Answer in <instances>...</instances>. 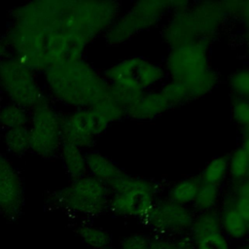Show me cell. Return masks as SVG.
<instances>
[{
	"instance_id": "6da1fadb",
	"label": "cell",
	"mask_w": 249,
	"mask_h": 249,
	"mask_svg": "<svg viewBox=\"0 0 249 249\" xmlns=\"http://www.w3.org/2000/svg\"><path fill=\"white\" fill-rule=\"evenodd\" d=\"M51 96L74 109L94 106L109 94V84L83 57L57 62L44 70Z\"/></svg>"
},
{
	"instance_id": "7a4b0ae2",
	"label": "cell",
	"mask_w": 249,
	"mask_h": 249,
	"mask_svg": "<svg viewBox=\"0 0 249 249\" xmlns=\"http://www.w3.org/2000/svg\"><path fill=\"white\" fill-rule=\"evenodd\" d=\"M208 43L199 39L170 48L165 58L166 76L187 88L190 100L206 95L218 83V75L209 64Z\"/></svg>"
},
{
	"instance_id": "3957f363",
	"label": "cell",
	"mask_w": 249,
	"mask_h": 249,
	"mask_svg": "<svg viewBox=\"0 0 249 249\" xmlns=\"http://www.w3.org/2000/svg\"><path fill=\"white\" fill-rule=\"evenodd\" d=\"M108 187L109 210L122 217L143 220L158 199V184L144 177L123 172Z\"/></svg>"
},
{
	"instance_id": "277c9868",
	"label": "cell",
	"mask_w": 249,
	"mask_h": 249,
	"mask_svg": "<svg viewBox=\"0 0 249 249\" xmlns=\"http://www.w3.org/2000/svg\"><path fill=\"white\" fill-rule=\"evenodd\" d=\"M109 187L87 174L56 191L53 201L62 209L82 217H94L109 209Z\"/></svg>"
},
{
	"instance_id": "5b68a950",
	"label": "cell",
	"mask_w": 249,
	"mask_h": 249,
	"mask_svg": "<svg viewBox=\"0 0 249 249\" xmlns=\"http://www.w3.org/2000/svg\"><path fill=\"white\" fill-rule=\"evenodd\" d=\"M170 11V1L142 0L134 2L124 13L119 15L104 33L110 45H120L140 32L157 25Z\"/></svg>"
},
{
	"instance_id": "8992f818",
	"label": "cell",
	"mask_w": 249,
	"mask_h": 249,
	"mask_svg": "<svg viewBox=\"0 0 249 249\" xmlns=\"http://www.w3.org/2000/svg\"><path fill=\"white\" fill-rule=\"evenodd\" d=\"M0 90L11 103L29 112L47 98L35 71L12 55L0 61Z\"/></svg>"
},
{
	"instance_id": "52a82bcc",
	"label": "cell",
	"mask_w": 249,
	"mask_h": 249,
	"mask_svg": "<svg viewBox=\"0 0 249 249\" xmlns=\"http://www.w3.org/2000/svg\"><path fill=\"white\" fill-rule=\"evenodd\" d=\"M30 151L50 159L59 153L62 145L61 115L46 98L30 111L28 124Z\"/></svg>"
},
{
	"instance_id": "ba28073f",
	"label": "cell",
	"mask_w": 249,
	"mask_h": 249,
	"mask_svg": "<svg viewBox=\"0 0 249 249\" xmlns=\"http://www.w3.org/2000/svg\"><path fill=\"white\" fill-rule=\"evenodd\" d=\"M3 40L12 56L33 71H44L48 67L47 34L43 31L12 22Z\"/></svg>"
},
{
	"instance_id": "9c48e42d",
	"label": "cell",
	"mask_w": 249,
	"mask_h": 249,
	"mask_svg": "<svg viewBox=\"0 0 249 249\" xmlns=\"http://www.w3.org/2000/svg\"><path fill=\"white\" fill-rule=\"evenodd\" d=\"M195 214L190 206L176 203L170 199H157L143 219L145 225L155 235L177 237L188 234Z\"/></svg>"
},
{
	"instance_id": "30bf717a",
	"label": "cell",
	"mask_w": 249,
	"mask_h": 249,
	"mask_svg": "<svg viewBox=\"0 0 249 249\" xmlns=\"http://www.w3.org/2000/svg\"><path fill=\"white\" fill-rule=\"evenodd\" d=\"M109 125L92 107L74 109L61 115L62 142L89 150Z\"/></svg>"
},
{
	"instance_id": "8fae6325",
	"label": "cell",
	"mask_w": 249,
	"mask_h": 249,
	"mask_svg": "<svg viewBox=\"0 0 249 249\" xmlns=\"http://www.w3.org/2000/svg\"><path fill=\"white\" fill-rule=\"evenodd\" d=\"M23 201L22 181L10 159L0 152V214L7 217L17 216Z\"/></svg>"
},
{
	"instance_id": "7c38bea8",
	"label": "cell",
	"mask_w": 249,
	"mask_h": 249,
	"mask_svg": "<svg viewBox=\"0 0 249 249\" xmlns=\"http://www.w3.org/2000/svg\"><path fill=\"white\" fill-rule=\"evenodd\" d=\"M191 6L192 2L185 8L171 11L172 15L162 29V37L170 48L199 40Z\"/></svg>"
},
{
	"instance_id": "4fadbf2b",
	"label": "cell",
	"mask_w": 249,
	"mask_h": 249,
	"mask_svg": "<svg viewBox=\"0 0 249 249\" xmlns=\"http://www.w3.org/2000/svg\"><path fill=\"white\" fill-rule=\"evenodd\" d=\"M191 11L199 39L208 42L219 31L225 18L228 17L222 2L192 3Z\"/></svg>"
},
{
	"instance_id": "5bb4252c",
	"label": "cell",
	"mask_w": 249,
	"mask_h": 249,
	"mask_svg": "<svg viewBox=\"0 0 249 249\" xmlns=\"http://www.w3.org/2000/svg\"><path fill=\"white\" fill-rule=\"evenodd\" d=\"M171 108L160 89H151L144 93L125 110V116L136 121L153 120Z\"/></svg>"
},
{
	"instance_id": "9a60e30c",
	"label": "cell",
	"mask_w": 249,
	"mask_h": 249,
	"mask_svg": "<svg viewBox=\"0 0 249 249\" xmlns=\"http://www.w3.org/2000/svg\"><path fill=\"white\" fill-rule=\"evenodd\" d=\"M86 161L89 175L107 186L113 183L123 173L115 161L97 151H87Z\"/></svg>"
},
{
	"instance_id": "2e32d148",
	"label": "cell",
	"mask_w": 249,
	"mask_h": 249,
	"mask_svg": "<svg viewBox=\"0 0 249 249\" xmlns=\"http://www.w3.org/2000/svg\"><path fill=\"white\" fill-rule=\"evenodd\" d=\"M220 213L222 231L229 239L242 240L249 233V226L233 207L231 197H225Z\"/></svg>"
},
{
	"instance_id": "e0dca14e",
	"label": "cell",
	"mask_w": 249,
	"mask_h": 249,
	"mask_svg": "<svg viewBox=\"0 0 249 249\" xmlns=\"http://www.w3.org/2000/svg\"><path fill=\"white\" fill-rule=\"evenodd\" d=\"M58 154L71 180L79 179L88 174L86 152L84 150L62 142Z\"/></svg>"
},
{
	"instance_id": "ac0fdd59",
	"label": "cell",
	"mask_w": 249,
	"mask_h": 249,
	"mask_svg": "<svg viewBox=\"0 0 249 249\" xmlns=\"http://www.w3.org/2000/svg\"><path fill=\"white\" fill-rule=\"evenodd\" d=\"M221 231L220 213L217 210H211L195 215L188 235L193 242H196L208 234Z\"/></svg>"
},
{
	"instance_id": "d6986e66",
	"label": "cell",
	"mask_w": 249,
	"mask_h": 249,
	"mask_svg": "<svg viewBox=\"0 0 249 249\" xmlns=\"http://www.w3.org/2000/svg\"><path fill=\"white\" fill-rule=\"evenodd\" d=\"M200 184L199 177L192 176L180 179L169 188L167 198L176 203L189 206L193 204Z\"/></svg>"
},
{
	"instance_id": "ffe728a7",
	"label": "cell",
	"mask_w": 249,
	"mask_h": 249,
	"mask_svg": "<svg viewBox=\"0 0 249 249\" xmlns=\"http://www.w3.org/2000/svg\"><path fill=\"white\" fill-rule=\"evenodd\" d=\"M81 240L93 249H108L111 245V235L103 228L90 223H82L77 228Z\"/></svg>"
},
{
	"instance_id": "44dd1931",
	"label": "cell",
	"mask_w": 249,
	"mask_h": 249,
	"mask_svg": "<svg viewBox=\"0 0 249 249\" xmlns=\"http://www.w3.org/2000/svg\"><path fill=\"white\" fill-rule=\"evenodd\" d=\"M3 142L6 151L15 157H21L30 151V137L28 126L5 130Z\"/></svg>"
},
{
	"instance_id": "7402d4cb",
	"label": "cell",
	"mask_w": 249,
	"mask_h": 249,
	"mask_svg": "<svg viewBox=\"0 0 249 249\" xmlns=\"http://www.w3.org/2000/svg\"><path fill=\"white\" fill-rule=\"evenodd\" d=\"M30 112L14 103L0 105V126L5 130L28 126Z\"/></svg>"
},
{
	"instance_id": "603a6c76",
	"label": "cell",
	"mask_w": 249,
	"mask_h": 249,
	"mask_svg": "<svg viewBox=\"0 0 249 249\" xmlns=\"http://www.w3.org/2000/svg\"><path fill=\"white\" fill-rule=\"evenodd\" d=\"M228 177V157L219 156L210 160L199 175L201 183L220 187Z\"/></svg>"
},
{
	"instance_id": "cb8c5ba5",
	"label": "cell",
	"mask_w": 249,
	"mask_h": 249,
	"mask_svg": "<svg viewBox=\"0 0 249 249\" xmlns=\"http://www.w3.org/2000/svg\"><path fill=\"white\" fill-rule=\"evenodd\" d=\"M221 198L220 187L201 183L193 202L194 208L199 212L216 210Z\"/></svg>"
},
{
	"instance_id": "d4e9b609",
	"label": "cell",
	"mask_w": 249,
	"mask_h": 249,
	"mask_svg": "<svg viewBox=\"0 0 249 249\" xmlns=\"http://www.w3.org/2000/svg\"><path fill=\"white\" fill-rule=\"evenodd\" d=\"M228 176L232 183L249 176V157L240 147L228 157Z\"/></svg>"
},
{
	"instance_id": "484cf974",
	"label": "cell",
	"mask_w": 249,
	"mask_h": 249,
	"mask_svg": "<svg viewBox=\"0 0 249 249\" xmlns=\"http://www.w3.org/2000/svg\"><path fill=\"white\" fill-rule=\"evenodd\" d=\"M92 108L109 124L115 123L125 116V108L108 94Z\"/></svg>"
},
{
	"instance_id": "4316f807",
	"label": "cell",
	"mask_w": 249,
	"mask_h": 249,
	"mask_svg": "<svg viewBox=\"0 0 249 249\" xmlns=\"http://www.w3.org/2000/svg\"><path fill=\"white\" fill-rule=\"evenodd\" d=\"M228 16L237 17L244 30V44L249 53V1H222Z\"/></svg>"
},
{
	"instance_id": "83f0119b",
	"label": "cell",
	"mask_w": 249,
	"mask_h": 249,
	"mask_svg": "<svg viewBox=\"0 0 249 249\" xmlns=\"http://www.w3.org/2000/svg\"><path fill=\"white\" fill-rule=\"evenodd\" d=\"M160 90L171 107L190 101L188 89L182 83L168 80L161 84Z\"/></svg>"
},
{
	"instance_id": "f1b7e54d",
	"label": "cell",
	"mask_w": 249,
	"mask_h": 249,
	"mask_svg": "<svg viewBox=\"0 0 249 249\" xmlns=\"http://www.w3.org/2000/svg\"><path fill=\"white\" fill-rule=\"evenodd\" d=\"M229 85L235 97L249 98V67L234 71L229 78Z\"/></svg>"
},
{
	"instance_id": "f546056e",
	"label": "cell",
	"mask_w": 249,
	"mask_h": 249,
	"mask_svg": "<svg viewBox=\"0 0 249 249\" xmlns=\"http://www.w3.org/2000/svg\"><path fill=\"white\" fill-rule=\"evenodd\" d=\"M231 117L243 131L249 127V99L234 97L231 103Z\"/></svg>"
},
{
	"instance_id": "4dcf8cb0",
	"label": "cell",
	"mask_w": 249,
	"mask_h": 249,
	"mask_svg": "<svg viewBox=\"0 0 249 249\" xmlns=\"http://www.w3.org/2000/svg\"><path fill=\"white\" fill-rule=\"evenodd\" d=\"M152 234L134 232L120 240L116 249H152Z\"/></svg>"
},
{
	"instance_id": "1f68e13d",
	"label": "cell",
	"mask_w": 249,
	"mask_h": 249,
	"mask_svg": "<svg viewBox=\"0 0 249 249\" xmlns=\"http://www.w3.org/2000/svg\"><path fill=\"white\" fill-rule=\"evenodd\" d=\"M195 249H231V243L225 233L216 231L194 242Z\"/></svg>"
},
{
	"instance_id": "d6a6232c",
	"label": "cell",
	"mask_w": 249,
	"mask_h": 249,
	"mask_svg": "<svg viewBox=\"0 0 249 249\" xmlns=\"http://www.w3.org/2000/svg\"><path fill=\"white\" fill-rule=\"evenodd\" d=\"M229 196L231 197V203L235 210L237 211V213L249 226V198L233 196L231 194L229 195Z\"/></svg>"
},
{
	"instance_id": "836d02e7",
	"label": "cell",
	"mask_w": 249,
	"mask_h": 249,
	"mask_svg": "<svg viewBox=\"0 0 249 249\" xmlns=\"http://www.w3.org/2000/svg\"><path fill=\"white\" fill-rule=\"evenodd\" d=\"M230 194L233 196L249 198V176L241 181L232 183Z\"/></svg>"
},
{
	"instance_id": "e575fe53",
	"label": "cell",
	"mask_w": 249,
	"mask_h": 249,
	"mask_svg": "<svg viewBox=\"0 0 249 249\" xmlns=\"http://www.w3.org/2000/svg\"><path fill=\"white\" fill-rule=\"evenodd\" d=\"M176 249H195L194 242L188 234L175 237Z\"/></svg>"
},
{
	"instance_id": "d590c367",
	"label": "cell",
	"mask_w": 249,
	"mask_h": 249,
	"mask_svg": "<svg viewBox=\"0 0 249 249\" xmlns=\"http://www.w3.org/2000/svg\"><path fill=\"white\" fill-rule=\"evenodd\" d=\"M9 49L6 45V43L4 42V40H0V61L2 59H4L5 57L8 56V53H9Z\"/></svg>"
},
{
	"instance_id": "8d00e7d4",
	"label": "cell",
	"mask_w": 249,
	"mask_h": 249,
	"mask_svg": "<svg viewBox=\"0 0 249 249\" xmlns=\"http://www.w3.org/2000/svg\"><path fill=\"white\" fill-rule=\"evenodd\" d=\"M240 148L246 153V155L249 157V133H244L241 146Z\"/></svg>"
},
{
	"instance_id": "74e56055",
	"label": "cell",
	"mask_w": 249,
	"mask_h": 249,
	"mask_svg": "<svg viewBox=\"0 0 249 249\" xmlns=\"http://www.w3.org/2000/svg\"><path fill=\"white\" fill-rule=\"evenodd\" d=\"M2 96H3V94H2V92L0 90V105H1V101H2Z\"/></svg>"
},
{
	"instance_id": "f35d334b",
	"label": "cell",
	"mask_w": 249,
	"mask_h": 249,
	"mask_svg": "<svg viewBox=\"0 0 249 249\" xmlns=\"http://www.w3.org/2000/svg\"><path fill=\"white\" fill-rule=\"evenodd\" d=\"M244 133H249V127L244 131Z\"/></svg>"
},
{
	"instance_id": "ab89813d",
	"label": "cell",
	"mask_w": 249,
	"mask_h": 249,
	"mask_svg": "<svg viewBox=\"0 0 249 249\" xmlns=\"http://www.w3.org/2000/svg\"><path fill=\"white\" fill-rule=\"evenodd\" d=\"M247 249H249V246H248V248H247Z\"/></svg>"
},
{
	"instance_id": "60d3db41",
	"label": "cell",
	"mask_w": 249,
	"mask_h": 249,
	"mask_svg": "<svg viewBox=\"0 0 249 249\" xmlns=\"http://www.w3.org/2000/svg\"><path fill=\"white\" fill-rule=\"evenodd\" d=\"M248 99H249V98H248Z\"/></svg>"
}]
</instances>
